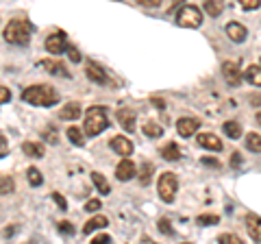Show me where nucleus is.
Returning <instances> with one entry per match:
<instances>
[{"label":"nucleus","mask_w":261,"mask_h":244,"mask_svg":"<svg viewBox=\"0 0 261 244\" xmlns=\"http://www.w3.org/2000/svg\"><path fill=\"white\" fill-rule=\"evenodd\" d=\"M222 131H224L226 137H231V140H238V137L242 135V125H240V122H235V120H226L224 127H222Z\"/></svg>","instance_id":"5701e85b"},{"label":"nucleus","mask_w":261,"mask_h":244,"mask_svg":"<svg viewBox=\"0 0 261 244\" xmlns=\"http://www.w3.org/2000/svg\"><path fill=\"white\" fill-rule=\"evenodd\" d=\"M259 66H261V61H259Z\"/></svg>","instance_id":"8fccbe9b"},{"label":"nucleus","mask_w":261,"mask_h":244,"mask_svg":"<svg viewBox=\"0 0 261 244\" xmlns=\"http://www.w3.org/2000/svg\"><path fill=\"white\" fill-rule=\"evenodd\" d=\"M246 149L252 153H261V135L259 133H248L246 135Z\"/></svg>","instance_id":"bb28decb"},{"label":"nucleus","mask_w":261,"mask_h":244,"mask_svg":"<svg viewBox=\"0 0 261 244\" xmlns=\"http://www.w3.org/2000/svg\"><path fill=\"white\" fill-rule=\"evenodd\" d=\"M157 190H159V199H161V201L174 203L176 190H178V179H176V175H174V173H163V175L159 177Z\"/></svg>","instance_id":"39448f33"},{"label":"nucleus","mask_w":261,"mask_h":244,"mask_svg":"<svg viewBox=\"0 0 261 244\" xmlns=\"http://www.w3.org/2000/svg\"><path fill=\"white\" fill-rule=\"evenodd\" d=\"M85 72H87V79H89V81H94V83H98V85L107 83V75H105V70L98 66L96 61H87Z\"/></svg>","instance_id":"dca6fc26"},{"label":"nucleus","mask_w":261,"mask_h":244,"mask_svg":"<svg viewBox=\"0 0 261 244\" xmlns=\"http://www.w3.org/2000/svg\"><path fill=\"white\" fill-rule=\"evenodd\" d=\"M218 242H222V244H242V240L235 233H222L218 238Z\"/></svg>","instance_id":"2f4dec72"},{"label":"nucleus","mask_w":261,"mask_h":244,"mask_svg":"<svg viewBox=\"0 0 261 244\" xmlns=\"http://www.w3.org/2000/svg\"><path fill=\"white\" fill-rule=\"evenodd\" d=\"M100 207H102V205H100V201H98V199L87 201V205H85V209H87V211H98Z\"/></svg>","instance_id":"a19ab883"},{"label":"nucleus","mask_w":261,"mask_h":244,"mask_svg":"<svg viewBox=\"0 0 261 244\" xmlns=\"http://www.w3.org/2000/svg\"><path fill=\"white\" fill-rule=\"evenodd\" d=\"M92 181H94L96 190L100 192V194H109V192H111V188H109V181H107V179H105L100 173H92Z\"/></svg>","instance_id":"a878e982"},{"label":"nucleus","mask_w":261,"mask_h":244,"mask_svg":"<svg viewBox=\"0 0 261 244\" xmlns=\"http://www.w3.org/2000/svg\"><path fill=\"white\" fill-rule=\"evenodd\" d=\"M39 66H42L48 75H53V77H70V72L65 70V66L61 61H55V59H44V61H39Z\"/></svg>","instance_id":"4468645a"},{"label":"nucleus","mask_w":261,"mask_h":244,"mask_svg":"<svg viewBox=\"0 0 261 244\" xmlns=\"http://www.w3.org/2000/svg\"><path fill=\"white\" fill-rule=\"evenodd\" d=\"M9 155V142H7V137L0 135V157Z\"/></svg>","instance_id":"ea45409f"},{"label":"nucleus","mask_w":261,"mask_h":244,"mask_svg":"<svg viewBox=\"0 0 261 244\" xmlns=\"http://www.w3.org/2000/svg\"><path fill=\"white\" fill-rule=\"evenodd\" d=\"M22 101L29 105H35V107H53L59 101V94L50 85H31L22 92Z\"/></svg>","instance_id":"f257e3e1"},{"label":"nucleus","mask_w":261,"mask_h":244,"mask_svg":"<svg viewBox=\"0 0 261 244\" xmlns=\"http://www.w3.org/2000/svg\"><path fill=\"white\" fill-rule=\"evenodd\" d=\"M202 7H205V11L209 15L218 18V15H222V11H224V0H202Z\"/></svg>","instance_id":"412c9836"},{"label":"nucleus","mask_w":261,"mask_h":244,"mask_svg":"<svg viewBox=\"0 0 261 244\" xmlns=\"http://www.w3.org/2000/svg\"><path fill=\"white\" fill-rule=\"evenodd\" d=\"M59 231L63 235H74V227H72V223H68V221H61L59 223Z\"/></svg>","instance_id":"f704fd0d"},{"label":"nucleus","mask_w":261,"mask_h":244,"mask_svg":"<svg viewBox=\"0 0 261 244\" xmlns=\"http://www.w3.org/2000/svg\"><path fill=\"white\" fill-rule=\"evenodd\" d=\"M198 129H200V120L198 118H181L176 122V131H178V135H183V137L194 135Z\"/></svg>","instance_id":"9b49d317"},{"label":"nucleus","mask_w":261,"mask_h":244,"mask_svg":"<svg viewBox=\"0 0 261 244\" xmlns=\"http://www.w3.org/2000/svg\"><path fill=\"white\" fill-rule=\"evenodd\" d=\"M15 190V183L9 175H0V194H11Z\"/></svg>","instance_id":"c85d7f7f"},{"label":"nucleus","mask_w":261,"mask_h":244,"mask_svg":"<svg viewBox=\"0 0 261 244\" xmlns=\"http://www.w3.org/2000/svg\"><path fill=\"white\" fill-rule=\"evenodd\" d=\"M44 137H46V142H48V144H57V131H55L53 127H50V129H46Z\"/></svg>","instance_id":"58836bf2"},{"label":"nucleus","mask_w":261,"mask_h":244,"mask_svg":"<svg viewBox=\"0 0 261 244\" xmlns=\"http://www.w3.org/2000/svg\"><path fill=\"white\" fill-rule=\"evenodd\" d=\"M196 221H198V225L209 227V225H218V223H220V218H218V216H214V214H202V216L196 218Z\"/></svg>","instance_id":"7c9ffc66"},{"label":"nucleus","mask_w":261,"mask_h":244,"mask_svg":"<svg viewBox=\"0 0 261 244\" xmlns=\"http://www.w3.org/2000/svg\"><path fill=\"white\" fill-rule=\"evenodd\" d=\"M144 135H146V137H152V140H154V137H161V135H163V127L157 125V122L148 120V122L144 125Z\"/></svg>","instance_id":"393cba45"},{"label":"nucleus","mask_w":261,"mask_h":244,"mask_svg":"<svg viewBox=\"0 0 261 244\" xmlns=\"http://www.w3.org/2000/svg\"><path fill=\"white\" fill-rule=\"evenodd\" d=\"M5 39L13 46H27L31 42V24L24 18H15L5 27Z\"/></svg>","instance_id":"f03ea898"},{"label":"nucleus","mask_w":261,"mask_h":244,"mask_svg":"<svg viewBox=\"0 0 261 244\" xmlns=\"http://www.w3.org/2000/svg\"><path fill=\"white\" fill-rule=\"evenodd\" d=\"M152 103H154V107H157V109H166V101H161V99H152Z\"/></svg>","instance_id":"49530a36"},{"label":"nucleus","mask_w":261,"mask_h":244,"mask_svg":"<svg viewBox=\"0 0 261 244\" xmlns=\"http://www.w3.org/2000/svg\"><path fill=\"white\" fill-rule=\"evenodd\" d=\"M65 53H68V57H70V61H74V63H79V61H81V53L76 51V48H74V46H68V51H65Z\"/></svg>","instance_id":"e433bc0d"},{"label":"nucleus","mask_w":261,"mask_h":244,"mask_svg":"<svg viewBox=\"0 0 261 244\" xmlns=\"http://www.w3.org/2000/svg\"><path fill=\"white\" fill-rule=\"evenodd\" d=\"M109 225V221L105 216H94V218H89V221L85 223V227H83V233L85 235H89L92 231H96V229H102V227H107Z\"/></svg>","instance_id":"6ab92c4d"},{"label":"nucleus","mask_w":261,"mask_h":244,"mask_svg":"<svg viewBox=\"0 0 261 244\" xmlns=\"http://www.w3.org/2000/svg\"><path fill=\"white\" fill-rule=\"evenodd\" d=\"M152 164H144L142 170H140V183L142 185H148L150 183V179H152Z\"/></svg>","instance_id":"c756f323"},{"label":"nucleus","mask_w":261,"mask_h":244,"mask_svg":"<svg viewBox=\"0 0 261 244\" xmlns=\"http://www.w3.org/2000/svg\"><path fill=\"white\" fill-rule=\"evenodd\" d=\"M161 157L168 159V161H178V159H181V149H178V144H174V142L166 144L161 149Z\"/></svg>","instance_id":"aec40b11"},{"label":"nucleus","mask_w":261,"mask_h":244,"mask_svg":"<svg viewBox=\"0 0 261 244\" xmlns=\"http://www.w3.org/2000/svg\"><path fill=\"white\" fill-rule=\"evenodd\" d=\"M137 5H142V7H148V9H154V7H159L163 0H135Z\"/></svg>","instance_id":"4c0bfd02"},{"label":"nucleus","mask_w":261,"mask_h":244,"mask_svg":"<svg viewBox=\"0 0 261 244\" xmlns=\"http://www.w3.org/2000/svg\"><path fill=\"white\" fill-rule=\"evenodd\" d=\"M222 77L231 87H238L242 83V79H244L242 70H240V66L235 61H224L222 63Z\"/></svg>","instance_id":"0eeeda50"},{"label":"nucleus","mask_w":261,"mask_h":244,"mask_svg":"<svg viewBox=\"0 0 261 244\" xmlns=\"http://www.w3.org/2000/svg\"><path fill=\"white\" fill-rule=\"evenodd\" d=\"M53 199H55V203H57V205H59L61 209H68V201H65L61 194H57V192H55V194H53Z\"/></svg>","instance_id":"79ce46f5"},{"label":"nucleus","mask_w":261,"mask_h":244,"mask_svg":"<svg viewBox=\"0 0 261 244\" xmlns=\"http://www.w3.org/2000/svg\"><path fill=\"white\" fill-rule=\"evenodd\" d=\"M176 3H181V0H176Z\"/></svg>","instance_id":"09e8293b"},{"label":"nucleus","mask_w":261,"mask_h":244,"mask_svg":"<svg viewBox=\"0 0 261 244\" xmlns=\"http://www.w3.org/2000/svg\"><path fill=\"white\" fill-rule=\"evenodd\" d=\"M65 135H68L70 144H74V146H85V133L81 131L79 127H70L68 131H65Z\"/></svg>","instance_id":"b1692460"},{"label":"nucleus","mask_w":261,"mask_h":244,"mask_svg":"<svg viewBox=\"0 0 261 244\" xmlns=\"http://www.w3.org/2000/svg\"><path fill=\"white\" fill-rule=\"evenodd\" d=\"M61 120H79L81 118V105L79 103H68L59 113Z\"/></svg>","instance_id":"a211bd4d"},{"label":"nucleus","mask_w":261,"mask_h":244,"mask_svg":"<svg viewBox=\"0 0 261 244\" xmlns=\"http://www.w3.org/2000/svg\"><path fill=\"white\" fill-rule=\"evenodd\" d=\"M244 223H246V229H248L250 240H252V242H261V216H257V214H246Z\"/></svg>","instance_id":"f8f14e48"},{"label":"nucleus","mask_w":261,"mask_h":244,"mask_svg":"<svg viewBox=\"0 0 261 244\" xmlns=\"http://www.w3.org/2000/svg\"><path fill=\"white\" fill-rule=\"evenodd\" d=\"M85 133L89 137L100 135L105 129L109 127V118H107V109L105 107H89L85 113Z\"/></svg>","instance_id":"7ed1b4c3"},{"label":"nucleus","mask_w":261,"mask_h":244,"mask_svg":"<svg viewBox=\"0 0 261 244\" xmlns=\"http://www.w3.org/2000/svg\"><path fill=\"white\" fill-rule=\"evenodd\" d=\"M244 79H246L250 85L261 87V66H248L246 72H244Z\"/></svg>","instance_id":"4be33fe9"},{"label":"nucleus","mask_w":261,"mask_h":244,"mask_svg":"<svg viewBox=\"0 0 261 244\" xmlns=\"http://www.w3.org/2000/svg\"><path fill=\"white\" fill-rule=\"evenodd\" d=\"M109 146L118 153V155H122V157L133 155V142H130L128 137H124V135H116V137H111Z\"/></svg>","instance_id":"1a4fd4ad"},{"label":"nucleus","mask_w":261,"mask_h":244,"mask_svg":"<svg viewBox=\"0 0 261 244\" xmlns=\"http://www.w3.org/2000/svg\"><path fill=\"white\" fill-rule=\"evenodd\" d=\"M238 3L242 5V9H246V11H252V9H259L261 0H238Z\"/></svg>","instance_id":"473e14b6"},{"label":"nucleus","mask_w":261,"mask_h":244,"mask_svg":"<svg viewBox=\"0 0 261 244\" xmlns=\"http://www.w3.org/2000/svg\"><path fill=\"white\" fill-rule=\"evenodd\" d=\"M27 177H29V183L33 185V188H37V185H42V183H44V177H42V173H39L35 166L27 170Z\"/></svg>","instance_id":"cd10ccee"},{"label":"nucleus","mask_w":261,"mask_h":244,"mask_svg":"<svg viewBox=\"0 0 261 244\" xmlns=\"http://www.w3.org/2000/svg\"><path fill=\"white\" fill-rule=\"evenodd\" d=\"M137 175V168L135 164L130 161L128 157H122V161L116 166V177H118V181H130Z\"/></svg>","instance_id":"6e6552de"},{"label":"nucleus","mask_w":261,"mask_h":244,"mask_svg":"<svg viewBox=\"0 0 261 244\" xmlns=\"http://www.w3.org/2000/svg\"><path fill=\"white\" fill-rule=\"evenodd\" d=\"M22 151H24V155L33 157V159L44 157V144H39V142H24L22 144Z\"/></svg>","instance_id":"f3484780"},{"label":"nucleus","mask_w":261,"mask_h":244,"mask_svg":"<svg viewBox=\"0 0 261 244\" xmlns=\"http://www.w3.org/2000/svg\"><path fill=\"white\" fill-rule=\"evenodd\" d=\"M255 120H257V125L261 127V111H259V113H257V116H255Z\"/></svg>","instance_id":"de8ad7c7"},{"label":"nucleus","mask_w":261,"mask_h":244,"mask_svg":"<svg viewBox=\"0 0 261 244\" xmlns=\"http://www.w3.org/2000/svg\"><path fill=\"white\" fill-rule=\"evenodd\" d=\"M159 231L166 233V235H174V229L170 227V221H166V218H161L159 221Z\"/></svg>","instance_id":"72a5a7b5"},{"label":"nucleus","mask_w":261,"mask_h":244,"mask_svg":"<svg viewBox=\"0 0 261 244\" xmlns=\"http://www.w3.org/2000/svg\"><path fill=\"white\" fill-rule=\"evenodd\" d=\"M92 242H94V244H107V242H111V238H109L107 233H102V235H96Z\"/></svg>","instance_id":"37998d69"},{"label":"nucleus","mask_w":261,"mask_h":244,"mask_svg":"<svg viewBox=\"0 0 261 244\" xmlns=\"http://www.w3.org/2000/svg\"><path fill=\"white\" fill-rule=\"evenodd\" d=\"M11 101V92H9V87H5V85H0V105H5V103H9Z\"/></svg>","instance_id":"c9c22d12"},{"label":"nucleus","mask_w":261,"mask_h":244,"mask_svg":"<svg viewBox=\"0 0 261 244\" xmlns=\"http://www.w3.org/2000/svg\"><path fill=\"white\" fill-rule=\"evenodd\" d=\"M226 37L231 39V42H235V44H242L244 39L248 37V31L240 22H228L226 24Z\"/></svg>","instance_id":"9d476101"},{"label":"nucleus","mask_w":261,"mask_h":244,"mask_svg":"<svg viewBox=\"0 0 261 244\" xmlns=\"http://www.w3.org/2000/svg\"><path fill=\"white\" fill-rule=\"evenodd\" d=\"M46 51L53 53V55H61L68 51V35L63 31H57V33L48 35L46 37Z\"/></svg>","instance_id":"423d86ee"},{"label":"nucleus","mask_w":261,"mask_h":244,"mask_svg":"<svg viewBox=\"0 0 261 244\" xmlns=\"http://www.w3.org/2000/svg\"><path fill=\"white\" fill-rule=\"evenodd\" d=\"M242 164V157H240V153H233V157H231V166H240Z\"/></svg>","instance_id":"c03bdc74"},{"label":"nucleus","mask_w":261,"mask_h":244,"mask_svg":"<svg viewBox=\"0 0 261 244\" xmlns=\"http://www.w3.org/2000/svg\"><path fill=\"white\" fill-rule=\"evenodd\" d=\"M202 164H205V166H214V168H220V161H218V159H202Z\"/></svg>","instance_id":"a18cd8bd"},{"label":"nucleus","mask_w":261,"mask_h":244,"mask_svg":"<svg viewBox=\"0 0 261 244\" xmlns=\"http://www.w3.org/2000/svg\"><path fill=\"white\" fill-rule=\"evenodd\" d=\"M116 118H118L120 127L124 129V131H130V133L135 131V111H133V109H128V107H122V109H118Z\"/></svg>","instance_id":"ddd939ff"},{"label":"nucleus","mask_w":261,"mask_h":244,"mask_svg":"<svg viewBox=\"0 0 261 244\" xmlns=\"http://www.w3.org/2000/svg\"><path fill=\"white\" fill-rule=\"evenodd\" d=\"M198 146L200 149H207V151H222V142H220V137L214 135V133H200L198 135Z\"/></svg>","instance_id":"2eb2a0df"},{"label":"nucleus","mask_w":261,"mask_h":244,"mask_svg":"<svg viewBox=\"0 0 261 244\" xmlns=\"http://www.w3.org/2000/svg\"><path fill=\"white\" fill-rule=\"evenodd\" d=\"M176 24L183 29H198L202 24V13L198 7L194 5H183L176 13Z\"/></svg>","instance_id":"20e7f679"}]
</instances>
